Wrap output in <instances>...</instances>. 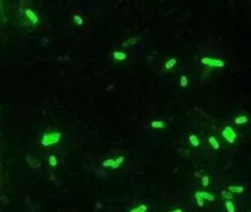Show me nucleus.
<instances>
[{"label":"nucleus","mask_w":251,"mask_h":212,"mask_svg":"<svg viewBox=\"0 0 251 212\" xmlns=\"http://www.w3.org/2000/svg\"><path fill=\"white\" fill-rule=\"evenodd\" d=\"M62 138V133L60 132H52V133H47V134H43L41 137V144L48 147V146H52V144H57Z\"/></svg>","instance_id":"f257e3e1"},{"label":"nucleus","mask_w":251,"mask_h":212,"mask_svg":"<svg viewBox=\"0 0 251 212\" xmlns=\"http://www.w3.org/2000/svg\"><path fill=\"white\" fill-rule=\"evenodd\" d=\"M222 137H224L230 144H232V143H235L236 138H237V133L235 132V129L231 126H227L226 128L222 131Z\"/></svg>","instance_id":"f03ea898"},{"label":"nucleus","mask_w":251,"mask_h":212,"mask_svg":"<svg viewBox=\"0 0 251 212\" xmlns=\"http://www.w3.org/2000/svg\"><path fill=\"white\" fill-rule=\"evenodd\" d=\"M201 62H202V64L210 65V67H217V68L225 67V62H224V60H221V59H215V58H208V56H204Z\"/></svg>","instance_id":"7ed1b4c3"},{"label":"nucleus","mask_w":251,"mask_h":212,"mask_svg":"<svg viewBox=\"0 0 251 212\" xmlns=\"http://www.w3.org/2000/svg\"><path fill=\"white\" fill-rule=\"evenodd\" d=\"M25 15H26V18L30 20V22L33 23V24H38L39 23V19H38V15L35 13H34L32 9H25Z\"/></svg>","instance_id":"20e7f679"},{"label":"nucleus","mask_w":251,"mask_h":212,"mask_svg":"<svg viewBox=\"0 0 251 212\" xmlns=\"http://www.w3.org/2000/svg\"><path fill=\"white\" fill-rule=\"evenodd\" d=\"M128 58V55L127 53H124V52H121V50H116L113 52V59L116 62H123Z\"/></svg>","instance_id":"39448f33"},{"label":"nucleus","mask_w":251,"mask_h":212,"mask_svg":"<svg viewBox=\"0 0 251 212\" xmlns=\"http://www.w3.org/2000/svg\"><path fill=\"white\" fill-rule=\"evenodd\" d=\"M197 193H198V196L204 201H210V202H213L215 201V196L211 195V193H208V192H206V191H197Z\"/></svg>","instance_id":"423d86ee"},{"label":"nucleus","mask_w":251,"mask_h":212,"mask_svg":"<svg viewBox=\"0 0 251 212\" xmlns=\"http://www.w3.org/2000/svg\"><path fill=\"white\" fill-rule=\"evenodd\" d=\"M176 64H177V59H176V58H171V59H168V60L165 63L163 69H165V70H171Z\"/></svg>","instance_id":"0eeeda50"},{"label":"nucleus","mask_w":251,"mask_h":212,"mask_svg":"<svg viewBox=\"0 0 251 212\" xmlns=\"http://www.w3.org/2000/svg\"><path fill=\"white\" fill-rule=\"evenodd\" d=\"M208 143H210L212 146L213 150H220V143H219V139L211 136V137H208Z\"/></svg>","instance_id":"6e6552de"},{"label":"nucleus","mask_w":251,"mask_h":212,"mask_svg":"<svg viewBox=\"0 0 251 212\" xmlns=\"http://www.w3.org/2000/svg\"><path fill=\"white\" fill-rule=\"evenodd\" d=\"M148 204H146V203H142V204H139V206L135 207V208H132L129 212H147L148 211Z\"/></svg>","instance_id":"1a4fd4ad"},{"label":"nucleus","mask_w":251,"mask_h":212,"mask_svg":"<svg viewBox=\"0 0 251 212\" xmlns=\"http://www.w3.org/2000/svg\"><path fill=\"white\" fill-rule=\"evenodd\" d=\"M245 188L242 186H228V192L231 193H242Z\"/></svg>","instance_id":"9d476101"},{"label":"nucleus","mask_w":251,"mask_h":212,"mask_svg":"<svg viewBox=\"0 0 251 212\" xmlns=\"http://www.w3.org/2000/svg\"><path fill=\"white\" fill-rule=\"evenodd\" d=\"M188 141H190V143L193 146V147H200V139L198 137H196L195 134H190V137H188Z\"/></svg>","instance_id":"9b49d317"},{"label":"nucleus","mask_w":251,"mask_h":212,"mask_svg":"<svg viewBox=\"0 0 251 212\" xmlns=\"http://www.w3.org/2000/svg\"><path fill=\"white\" fill-rule=\"evenodd\" d=\"M225 207H226L227 212H236V208H235L234 202L230 201V200H225Z\"/></svg>","instance_id":"f8f14e48"},{"label":"nucleus","mask_w":251,"mask_h":212,"mask_svg":"<svg viewBox=\"0 0 251 212\" xmlns=\"http://www.w3.org/2000/svg\"><path fill=\"white\" fill-rule=\"evenodd\" d=\"M247 122H249V118L246 116H239V117L235 118V123L236 124H245Z\"/></svg>","instance_id":"ddd939ff"},{"label":"nucleus","mask_w":251,"mask_h":212,"mask_svg":"<svg viewBox=\"0 0 251 212\" xmlns=\"http://www.w3.org/2000/svg\"><path fill=\"white\" fill-rule=\"evenodd\" d=\"M151 127H152V128H165L166 122H163V121H153L151 123Z\"/></svg>","instance_id":"4468645a"},{"label":"nucleus","mask_w":251,"mask_h":212,"mask_svg":"<svg viewBox=\"0 0 251 212\" xmlns=\"http://www.w3.org/2000/svg\"><path fill=\"white\" fill-rule=\"evenodd\" d=\"M221 196L224 197V200H230V201H231L234 198V193L228 192V191H221Z\"/></svg>","instance_id":"2eb2a0df"},{"label":"nucleus","mask_w":251,"mask_h":212,"mask_svg":"<svg viewBox=\"0 0 251 212\" xmlns=\"http://www.w3.org/2000/svg\"><path fill=\"white\" fill-rule=\"evenodd\" d=\"M123 161H124V157H123V156H119L118 158H116V159H114V163H113V166H112V168H118V167H119V166L123 163Z\"/></svg>","instance_id":"dca6fc26"},{"label":"nucleus","mask_w":251,"mask_h":212,"mask_svg":"<svg viewBox=\"0 0 251 212\" xmlns=\"http://www.w3.org/2000/svg\"><path fill=\"white\" fill-rule=\"evenodd\" d=\"M139 40V38H131V39H128V40H126V43L123 44L124 47H128V45H133V44H136L137 41Z\"/></svg>","instance_id":"f3484780"},{"label":"nucleus","mask_w":251,"mask_h":212,"mask_svg":"<svg viewBox=\"0 0 251 212\" xmlns=\"http://www.w3.org/2000/svg\"><path fill=\"white\" fill-rule=\"evenodd\" d=\"M49 165L52 167H57L58 166V159L55 156H49Z\"/></svg>","instance_id":"a211bd4d"},{"label":"nucleus","mask_w":251,"mask_h":212,"mask_svg":"<svg viewBox=\"0 0 251 212\" xmlns=\"http://www.w3.org/2000/svg\"><path fill=\"white\" fill-rule=\"evenodd\" d=\"M180 84H181V87H182V88H185V87L188 86V78H187L186 75H182V77H181V83H180Z\"/></svg>","instance_id":"6ab92c4d"},{"label":"nucleus","mask_w":251,"mask_h":212,"mask_svg":"<svg viewBox=\"0 0 251 212\" xmlns=\"http://www.w3.org/2000/svg\"><path fill=\"white\" fill-rule=\"evenodd\" d=\"M113 163H114V159H112V158L106 159V161H103V167H112Z\"/></svg>","instance_id":"aec40b11"},{"label":"nucleus","mask_w":251,"mask_h":212,"mask_svg":"<svg viewBox=\"0 0 251 212\" xmlns=\"http://www.w3.org/2000/svg\"><path fill=\"white\" fill-rule=\"evenodd\" d=\"M195 197H196V201H197V204H198V206H200V207H202V206H204V204H205V201L202 200L201 197L198 196V193H197V192L195 193Z\"/></svg>","instance_id":"412c9836"},{"label":"nucleus","mask_w":251,"mask_h":212,"mask_svg":"<svg viewBox=\"0 0 251 212\" xmlns=\"http://www.w3.org/2000/svg\"><path fill=\"white\" fill-rule=\"evenodd\" d=\"M201 181H202V186H205V187L210 185V177H208V176H204Z\"/></svg>","instance_id":"4be33fe9"},{"label":"nucleus","mask_w":251,"mask_h":212,"mask_svg":"<svg viewBox=\"0 0 251 212\" xmlns=\"http://www.w3.org/2000/svg\"><path fill=\"white\" fill-rule=\"evenodd\" d=\"M74 23L77 25H82L83 24V18L79 17V15H74Z\"/></svg>","instance_id":"5701e85b"},{"label":"nucleus","mask_w":251,"mask_h":212,"mask_svg":"<svg viewBox=\"0 0 251 212\" xmlns=\"http://www.w3.org/2000/svg\"><path fill=\"white\" fill-rule=\"evenodd\" d=\"M170 212H183V210H182V208H176V210H172V211H170Z\"/></svg>","instance_id":"b1692460"}]
</instances>
